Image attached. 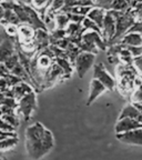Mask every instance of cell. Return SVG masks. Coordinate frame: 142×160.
Listing matches in <instances>:
<instances>
[{"mask_svg":"<svg viewBox=\"0 0 142 160\" xmlns=\"http://www.w3.org/2000/svg\"><path fill=\"white\" fill-rule=\"evenodd\" d=\"M81 26H82L83 31H86V30H91V31H95V32H98L99 35L102 36V30L100 29V28L93 22L92 20H90L89 18L85 17V19H83L82 22H81Z\"/></svg>","mask_w":142,"mask_h":160,"instance_id":"19","label":"cell"},{"mask_svg":"<svg viewBox=\"0 0 142 160\" xmlns=\"http://www.w3.org/2000/svg\"><path fill=\"white\" fill-rule=\"evenodd\" d=\"M67 16H68V18H69L70 22H75V23H81L82 22V20L85 19L83 16L76 15V13H67Z\"/></svg>","mask_w":142,"mask_h":160,"instance_id":"28","label":"cell"},{"mask_svg":"<svg viewBox=\"0 0 142 160\" xmlns=\"http://www.w3.org/2000/svg\"><path fill=\"white\" fill-rule=\"evenodd\" d=\"M129 32H137V33L142 35V21H135V22L131 26V28L128 30L127 33H129Z\"/></svg>","mask_w":142,"mask_h":160,"instance_id":"27","label":"cell"},{"mask_svg":"<svg viewBox=\"0 0 142 160\" xmlns=\"http://www.w3.org/2000/svg\"><path fill=\"white\" fill-rule=\"evenodd\" d=\"M105 90H107V88L100 82V81H98L97 79H92L91 85H90V93L87 101V106L91 105L100 95H102L105 92Z\"/></svg>","mask_w":142,"mask_h":160,"instance_id":"9","label":"cell"},{"mask_svg":"<svg viewBox=\"0 0 142 160\" xmlns=\"http://www.w3.org/2000/svg\"><path fill=\"white\" fill-rule=\"evenodd\" d=\"M122 118H131V119L137 120L138 122L142 123V113L132 103H129L122 109V111H121V113L119 116V119H122Z\"/></svg>","mask_w":142,"mask_h":160,"instance_id":"10","label":"cell"},{"mask_svg":"<svg viewBox=\"0 0 142 160\" xmlns=\"http://www.w3.org/2000/svg\"><path fill=\"white\" fill-rule=\"evenodd\" d=\"M19 105V111L23 115L25 120H29L31 118L33 110L37 107V100H36V95L33 91L29 92L28 95L23 96L21 99L18 100Z\"/></svg>","mask_w":142,"mask_h":160,"instance_id":"4","label":"cell"},{"mask_svg":"<svg viewBox=\"0 0 142 160\" xmlns=\"http://www.w3.org/2000/svg\"><path fill=\"white\" fill-rule=\"evenodd\" d=\"M105 10L101 9V8H98V7H92V9L90 10L88 15L86 16L87 18H89L90 20H92L93 22L100 28V29H102V25H103V19H105Z\"/></svg>","mask_w":142,"mask_h":160,"instance_id":"12","label":"cell"},{"mask_svg":"<svg viewBox=\"0 0 142 160\" xmlns=\"http://www.w3.org/2000/svg\"><path fill=\"white\" fill-rule=\"evenodd\" d=\"M93 69H95V71H93V79H97L98 81H100L107 88V90L112 91L117 87V80L105 70L103 63H95V65H93Z\"/></svg>","mask_w":142,"mask_h":160,"instance_id":"2","label":"cell"},{"mask_svg":"<svg viewBox=\"0 0 142 160\" xmlns=\"http://www.w3.org/2000/svg\"><path fill=\"white\" fill-rule=\"evenodd\" d=\"M92 1H93V2H95V0H92Z\"/></svg>","mask_w":142,"mask_h":160,"instance_id":"35","label":"cell"},{"mask_svg":"<svg viewBox=\"0 0 142 160\" xmlns=\"http://www.w3.org/2000/svg\"><path fill=\"white\" fill-rule=\"evenodd\" d=\"M115 137L119 141L127 143V145L142 146V128L130 130L125 132L115 133Z\"/></svg>","mask_w":142,"mask_h":160,"instance_id":"5","label":"cell"},{"mask_svg":"<svg viewBox=\"0 0 142 160\" xmlns=\"http://www.w3.org/2000/svg\"><path fill=\"white\" fill-rule=\"evenodd\" d=\"M125 48L130 52V55L133 58H137L142 55V47H137V46H125Z\"/></svg>","mask_w":142,"mask_h":160,"instance_id":"24","label":"cell"},{"mask_svg":"<svg viewBox=\"0 0 142 160\" xmlns=\"http://www.w3.org/2000/svg\"><path fill=\"white\" fill-rule=\"evenodd\" d=\"M35 31L30 25H22L18 27V38L19 41H31L35 38Z\"/></svg>","mask_w":142,"mask_h":160,"instance_id":"13","label":"cell"},{"mask_svg":"<svg viewBox=\"0 0 142 160\" xmlns=\"http://www.w3.org/2000/svg\"><path fill=\"white\" fill-rule=\"evenodd\" d=\"M133 106H135V108H137L138 110H139L140 112L142 113V103H132Z\"/></svg>","mask_w":142,"mask_h":160,"instance_id":"33","label":"cell"},{"mask_svg":"<svg viewBox=\"0 0 142 160\" xmlns=\"http://www.w3.org/2000/svg\"><path fill=\"white\" fill-rule=\"evenodd\" d=\"M133 63H135V67L140 70V72L142 73V55L137 58H133Z\"/></svg>","mask_w":142,"mask_h":160,"instance_id":"30","label":"cell"},{"mask_svg":"<svg viewBox=\"0 0 142 160\" xmlns=\"http://www.w3.org/2000/svg\"><path fill=\"white\" fill-rule=\"evenodd\" d=\"M5 30H6V32H7V35L10 36V37H16V36H18V27L16 25L7 23V25H5Z\"/></svg>","mask_w":142,"mask_h":160,"instance_id":"25","label":"cell"},{"mask_svg":"<svg viewBox=\"0 0 142 160\" xmlns=\"http://www.w3.org/2000/svg\"><path fill=\"white\" fill-rule=\"evenodd\" d=\"M55 146L52 133L40 122L30 126L26 130V150L31 159L38 160L47 155Z\"/></svg>","mask_w":142,"mask_h":160,"instance_id":"1","label":"cell"},{"mask_svg":"<svg viewBox=\"0 0 142 160\" xmlns=\"http://www.w3.org/2000/svg\"><path fill=\"white\" fill-rule=\"evenodd\" d=\"M0 160H5V159H2V158H0Z\"/></svg>","mask_w":142,"mask_h":160,"instance_id":"34","label":"cell"},{"mask_svg":"<svg viewBox=\"0 0 142 160\" xmlns=\"http://www.w3.org/2000/svg\"><path fill=\"white\" fill-rule=\"evenodd\" d=\"M117 43H121L123 46H137L142 47V36L137 32L125 33Z\"/></svg>","mask_w":142,"mask_h":160,"instance_id":"11","label":"cell"},{"mask_svg":"<svg viewBox=\"0 0 142 160\" xmlns=\"http://www.w3.org/2000/svg\"><path fill=\"white\" fill-rule=\"evenodd\" d=\"M129 9V5L125 0H112L111 3V9L115 11H125Z\"/></svg>","mask_w":142,"mask_h":160,"instance_id":"20","label":"cell"},{"mask_svg":"<svg viewBox=\"0 0 142 160\" xmlns=\"http://www.w3.org/2000/svg\"><path fill=\"white\" fill-rule=\"evenodd\" d=\"M31 1L36 9H45V7L48 5V0H31Z\"/></svg>","mask_w":142,"mask_h":160,"instance_id":"29","label":"cell"},{"mask_svg":"<svg viewBox=\"0 0 142 160\" xmlns=\"http://www.w3.org/2000/svg\"><path fill=\"white\" fill-rule=\"evenodd\" d=\"M18 63H19V61H18V55H15V53H13L12 56H10V57L5 61V67L7 68L8 70H12Z\"/></svg>","mask_w":142,"mask_h":160,"instance_id":"21","label":"cell"},{"mask_svg":"<svg viewBox=\"0 0 142 160\" xmlns=\"http://www.w3.org/2000/svg\"><path fill=\"white\" fill-rule=\"evenodd\" d=\"M65 30H66V33H67V37L81 36L83 32L81 23H75V22H69V25L67 26V28Z\"/></svg>","mask_w":142,"mask_h":160,"instance_id":"17","label":"cell"},{"mask_svg":"<svg viewBox=\"0 0 142 160\" xmlns=\"http://www.w3.org/2000/svg\"><path fill=\"white\" fill-rule=\"evenodd\" d=\"M95 55L90 52H81L78 55L75 60V67L78 76L80 78H83L85 75L88 72V70L95 65Z\"/></svg>","mask_w":142,"mask_h":160,"instance_id":"3","label":"cell"},{"mask_svg":"<svg viewBox=\"0 0 142 160\" xmlns=\"http://www.w3.org/2000/svg\"><path fill=\"white\" fill-rule=\"evenodd\" d=\"M111 3L112 0H95V7L101 8L105 11L111 9Z\"/></svg>","mask_w":142,"mask_h":160,"instance_id":"22","label":"cell"},{"mask_svg":"<svg viewBox=\"0 0 142 160\" xmlns=\"http://www.w3.org/2000/svg\"><path fill=\"white\" fill-rule=\"evenodd\" d=\"M56 63L62 69L63 73H65V78H69L70 75L72 73V65L68 59H63V58H56Z\"/></svg>","mask_w":142,"mask_h":160,"instance_id":"16","label":"cell"},{"mask_svg":"<svg viewBox=\"0 0 142 160\" xmlns=\"http://www.w3.org/2000/svg\"><path fill=\"white\" fill-rule=\"evenodd\" d=\"M102 38L105 43H109L112 40L113 36L115 33V18L111 13L110 10L105 12V19L102 25Z\"/></svg>","mask_w":142,"mask_h":160,"instance_id":"6","label":"cell"},{"mask_svg":"<svg viewBox=\"0 0 142 160\" xmlns=\"http://www.w3.org/2000/svg\"><path fill=\"white\" fill-rule=\"evenodd\" d=\"M132 93V103H142V86L135 88Z\"/></svg>","mask_w":142,"mask_h":160,"instance_id":"23","label":"cell"},{"mask_svg":"<svg viewBox=\"0 0 142 160\" xmlns=\"http://www.w3.org/2000/svg\"><path fill=\"white\" fill-rule=\"evenodd\" d=\"M133 15L135 17L137 21H142V2H139L135 5V8H132Z\"/></svg>","mask_w":142,"mask_h":160,"instance_id":"26","label":"cell"},{"mask_svg":"<svg viewBox=\"0 0 142 160\" xmlns=\"http://www.w3.org/2000/svg\"><path fill=\"white\" fill-rule=\"evenodd\" d=\"M81 40L88 43H92L95 45L98 49H101L103 51L107 50V43L105 42L102 36L99 35L95 31H91V30H86L81 35Z\"/></svg>","mask_w":142,"mask_h":160,"instance_id":"7","label":"cell"},{"mask_svg":"<svg viewBox=\"0 0 142 160\" xmlns=\"http://www.w3.org/2000/svg\"><path fill=\"white\" fill-rule=\"evenodd\" d=\"M11 129H12L11 126H9L7 122H5L2 120H0V130H2V131H9V130H11Z\"/></svg>","mask_w":142,"mask_h":160,"instance_id":"31","label":"cell"},{"mask_svg":"<svg viewBox=\"0 0 142 160\" xmlns=\"http://www.w3.org/2000/svg\"><path fill=\"white\" fill-rule=\"evenodd\" d=\"M18 142L17 136H12V137H7L0 140V150H8L13 148Z\"/></svg>","mask_w":142,"mask_h":160,"instance_id":"18","label":"cell"},{"mask_svg":"<svg viewBox=\"0 0 142 160\" xmlns=\"http://www.w3.org/2000/svg\"><path fill=\"white\" fill-rule=\"evenodd\" d=\"M31 91H32V89H31L27 83L20 81V82H18L17 85L15 86V89H13V97L19 100V99H21L23 96L31 92Z\"/></svg>","mask_w":142,"mask_h":160,"instance_id":"15","label":"cell"},{"mask_svg":"<svg viewBox=\"0 0 142 160\" xmlns=\"http://www.w3.org/2000/svg\"><path fill=\"white\" fill-rule=\"evenodd\" d=\"M138 128H142V123L138 122L137 120L131 119V118H122L118 120L115 125V133L125 132V131L138 129Z\"/></svg>","mask_w":142,"mask_h":160,"instance_id":"8","label":"cell"},{"mask_svg":"<svg viewBox=\"0 0 142 160\" xmlns=\"http://www.w3.org/2000/svg\"><path fill=\"white\" fill-rule=\"evenodd\" d=\"M3 16H5V8L0 3V22H1V20L3 19Z\"/></svg>","mask_w":142,"mask_h":160,"instance_id":"32","label":"cell"},{"mask_svg":"<svg viewBox=\"0 0 142 160\" xmlns=\"http://www.w3.org/2000/svg\"><path fill=\"white\" fill-rule=\"evenodd\" d=\"M53 21H55V25L57 29H66L70 22L67 13L62 12V11H59L58 13L53 15Z\"/></svg>","mask_w":142,"mask_h":160,"instance_id":"14","label":"cell"}]
</instances>
